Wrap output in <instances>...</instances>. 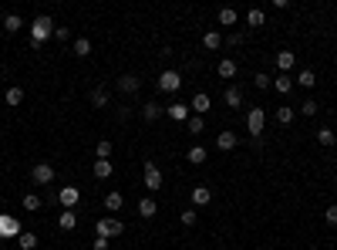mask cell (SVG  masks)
Instances as JSON below:
<instances>
[{"label": "cell", "instance_id": "obj_1", "mask_svg": "<svg viewBox=\"0 0 337 250\" xmlns=\"http://www.w3.org/2000/svg\"><path fill=\"white\" fill-rule=\"evenodd\" d=\"M54 37V21H51L48 14H40L34 17V24H31V48H44V41Z\"/></svg>", "mask_w": 337, "mask_h": 250}, {"label": "cell", "instance_id": "obj_2", "mask_svg": "<svg viewBox=\"0 0 337 250\" xmlns=\"http://www.w3.org/2000/svg\"><path fill=\"white\" fill-rule=\"evenodd\" d=\"M125 234V223L115 217H101L98 220V237H104V240H115V237Z\"/></svg>", "mask_w": 337, "mask_h": 250}, {"label": "cell", "instance_id": "obj_3", "mask_svg": "<svg viewBox=\"0 0 337 250\" xmlns=\"http://www.w3.org/2000/svg\"><path fill=\"white\" fill-rule=\"evenodd\" d=\"M31 179H34V186H48V183H54V166H51V162H34Z\"/></svg>", "mask_w": 337, "mask_h": 250}, {"label": "cell", "instance_id": "obj_4", "mask_svg": "<svg viewBox=\"0 0 337 250\" xmlns=\"http://www.w3.org/2000/svg\"><path fill=\"white\" fill-rule=\"evenodd\" d=\"M142 169H145V189H162L165 176H162L159 166H155V162H142Z\"/></svg>", "mask_w": 337, "mask_h": 250}, {"label": "cell", "instance_id": "obj_5", "mask_svg": "<svg viewBox=\"0 0 337 250\" xmlns=\"http://www.w3.org/2000/svg\"><path fill=\"white\" fill-rule=\"evenodd\" d=\"M155 85H159V91H179V88H182V74L168 68V71L159 74V81H155Z\"/></svg>", "mask_w": 337, "mask_h": 250}, {"label": "cell", "instance_id": "obj_6", "mask_svg": "<svg viewBox=\"0 0 337 250\" xmlns=\"http://www.w3.org/2000/svg\"><path fill=\"white\" fill-rule=\"evenodd\" d=\"M20 234H24L20 220H14V217L4 213V217H0V237H4V240H14V237H20Z\"/></svg>", "mask_w": 337, "mask_h": 250}, {"label": "cell", "instance_id": "obj_7", "mask_svg": "<svg viewBox=\"0 0 337 250\" xmlns=\"http://www.w3.org/2000/svg\"><path fill=\"white\" fill-rule=\"evenodd\" d=\"M263 125H266V112H263V108H249V112H246V129H249V136H260V132H263Z\"/></svg>", "mask_w": 337, "mask_h": 250}, {"label": "cell", "instance_id": "obj_8", "mask_svg": "<svg viewBox=\"0 0 337 250\" xmlns=\"http://www.w3.org/2000/svg\"><path fill=\"white\" fill-rule=\"evenodd\" d=\"M57 200H61V206H65V210H74V206L81 203V189H78V186H65V189L57 193Z\"/></svg>", "mask_w": 337, "mask_h": 250}, {"label": "cell", "instance_id": "obj_9", "mask_svg": "<svg viewBox=\"0 0 337 250\" xmlns=\"http://www.w3.org/2000/svg\"><path fill=\"white\" fill-rule=\"evenodd\" d=\"M236 142H240V136H233V132H219V136H216V149H219V152H233Z\"/></svg>", "mask_w": 337, "mask_h": 250}, {"label": "cell", "instance_id": "obj_10", "mask_svg": "<svg viewBox=\"0 0 337 250\" xmlns=\"http://www.w3.org/2000/svg\"><path fill=\"white\" fill-rule=\"evenodd\" d=\"M189 200H193V206H209V203H213V193H209L206 186H196L193 193H189Z\"/></svg>", "mask_w": 337, "mask_h": 250}, {"label": "cell", "instance_id": "obj_11", "mask_svg": "<svg viewBox=\"0 0 337 250\" xmlns=\"http://www.w3.org/2000/svg\"><path fill=\"white\" fill-rule=\"evenodd\" d=\"M202 48H206V51H219V48H223V34H219V31H206V34H202Z\"/></svg>", "mask_w": 337, "mask_h": 250}, {"label": "cell", "instance_id": "obj_12", "mask_svg": "<svg viewBox=\"0 0 337 250\" xmlns=\"http://www.w3.org/2000/svg\"><path fill=\"white\" fill-rule=\"evenodd\" d=\"M293 65H297V54H293V51H280V54H277V68H280V74H287Z\"/></svg>", "mask_w": 337, "mask_h": 250}, {"label": "cell", "instance_id": "obj_13", "mask_svg": "<svg viewBox=\"0 0 337 250\" xmlns=\"http://www.w3.org/2000/svg\"><path fill=\"white\" fill-rule=\"evenodd\" d=\"M155 213H159V206H155V200H149V196H142V200H138V217H142V220H152Z\"/></svg>", "mask_w": 337, "mask_h": 250}, {"label": "cell", "instance_id": "obj_14", "mask_svg": "<svg viewBox=\"0 0 337 250\" xmlns=\"http://www.w3.org/2000/svg\"><path fill=\"white\" fill-rule=\"evenodd\" d=\"M118 91L135 95V91H138V78H135V74H121V78H118Z\"/></svg>", "mask_w": 337, "mask_h": 250}, {"label": "cell", "instance_id": "obj_15", "mask_svg": "<svg viewBox=\"0 0 337 250\" xmlns=\"http://www.w3.org/2000/svg\"><path fill=\"white\" fill-rule=\"evenodd\" d=\"M216 74H219V78H226V81H229V78H236V61L223 57V61L216 65Z\"/></svg>", "mask_w": 337, "mask_h": 250}, {"label": "cell", "instance_id": "obj_16", "mask_svg": "<svg viewBox=\"0 0 337 250\" xmlns=\"http://www.w3.org/2000/svg\"><path fill=\"white\" fill-rule=\"evenodd\" d=\"M209 105H213V102H209L206 91H196V95H193V105H189V108H196V115H202V112H209Z\"/></svg>", "mask_w": 337, "mask_h": 250}, {"label": "cell", "instance_id": "obj_17", "mask_svg": "<svg viewBox=\"0 0 337 250\" xmlns=\"http://www.w3.org/2000/svg\"><path fill=\"white\" fill-rule=\"evenodd\" d=\"M104 206H108V210H112V213H118L121 206H125V196H121L118 189H112V193L104 196Z\"/></svg>", "mask_w": 337, "mask_h": 250}, {"label": "cell", "instance_id": "obj_18", "mask_svg": "<svg viewBox=\"0 0 337 250\" xmlns=\"http://www.w3.org/2000/svg\"><path fill=\"white\" fill-rule=\"evenodd\" d=\"M4 98H7V105H10V108H17L20 102H24V88H17V85H10V88L4 91Z\"/></svg>", "mask_w": 337, "mask_h": 250}, {"label": "cell", "instance_id": "obj_19", "mask_svg": "<svg viewBox=\"0 0 337 250\" xmlns=\"http://www.w3.org/2000/svg\"><path fill=\"white\" fill-rule=\"evenodd\" d=\"M223 102H226V105H229V108H240V105H243V91L236 88V85H233V88H226Z\"/></svg>", "mask_w": 337, "mask_h": 250}, {"label": "cell", "instance_id": "obj_20", "mask_svg": "<svg viewBox=\"0 0 337 250\" xmlns=\"http://www.w3.org/2000/svg\"><path fill=\"white\" fill-rule=\"evenodd\" d=\"M112 172H115V162H112V159H98V162H95V176H98V179H108Z\"/></svg>", "mask_w": 337, "mask_h": 250}, {"label": "cell", "instance_id": "obj_21", "mask_svg": "<svg viewBox=\"0 0 337 250\" xmlns=\"http://www.w3.org/2000/svg\"><path fill=\"white\" fill-rule=\"evenodd\" d=\"M168 119H176V122H189V105H182V102L168 105Z\"/></svg>", "mask_w": 337, "mask_h": 250}, {"label": "cell", "instance_id": "obj_22", "mask_svg": "<svg viewBox=\"0 0 337 250\" xmlns=\"http://www.w3.org/2000/svg\"><path fill=\"white\" fill-rule=\"evenodd\" d=\"M293 85H300V88H313V85H317V74H313L310 68H304V71L297 74V81H293Z\"/></svg>", "mask_w": 337, "mask_h": 250}, {"label": "cell", "instance_id": "obj_23", "mask_svg": "<svg viewBox=\"0 0 337 250\" xmlns=\"http://www.w3.org/2000/svg\"><path fill=\"white\" fill-rule=\"evenodd\" d=\"M159 115H162V105H159V102H149V105H142V119H145V122H155Z\"/></svg>", "mask_w": 337, "mask_h": 250}, {"label": "cell", "instance_id": "obj_24", "mask_svg": "<svg viewBox=\"0 0 337 250\" xmlns=\"http://www.w3.org/2000/svg\"><path fill=\"white\" fill-rule=\"evenodd\" d=\"M91 105H95V108H104V105H108V88H104V85L91 91Z\"/></svg>", "mask_w": 337, "mask_h": 250}, {"label": "cell", "instance_id": "obj_25", "mask_svg": "<svg viewBox=\"0 0 337 250\" xmlns=\"http://www.w3.org/2000/svg\"><path fill=\"white\" fill-rule=\"evenodd\" d=\"M17 247H20V250H34V247H37V237H34L31 230H24V234L17 237Z\"/></svg>", "mask_w": 337, "mask_h": 250}, {"label": "cell", "instance_id": "obj_26", "mask_svg": "<svg viewBox=\"0 0 337 250\" xmlns=\"http://www.w3.org/2000/svg\"><path fill=\"white\" fill-rule=\"evenodd\" d=\"M273 85H277V91H280V95L293 91V78H290V74H277V81H273Z\"/></svg>", "mask_w": 337, "mask_h": 250}, {"label": "cell", "instance_id": "obj_27", "mask_svg": "<svg viewBox=\"0 0 337 250\" xmlns=\"http://www.w3.org/2000/svg\"><path fill=\"white\" fill-rule=\"evenodd\" d=\"M185 159L196 162V166H199V162H206V145H193V149L185 152Z\"/></svg>", "mask_w": 337, "mask_h": 250}, {"label": "cell", "instance_id": "obj_28", "mask_svg": "<svg viewBox=\"0 0 337 250\" xmlns=\"http://www.w3.org/2000/svg\"><path fill=\"white\" fill-rule=\"evenodd\" d=\"M236 17H240V14H236L233 7H223V10H219V24H223V27H233Z\"/></svg>", "mask_w": 337, "mask_h": 250}, {"label": "cell", "instance_id": "obj_29", "mask_svg": "<svg viewBox=\"0 0 337 250\" xmlns=\"http://www.w3.org/2000/svg\"><path fill=\"white\" fill-rule=\"evenodd\" d=\"M4 27H7V34H14V31L24 27V21H20V14H7V17H4Z\"/></svg>", "mask_w": 337, "mask_h": 250}, {"label": "cell", "instance_id": "obj_30", "mask_svg": "<svg viewBox=\"0 0 337 250\" xmlns=\"http://www.w3.org/2000/svg\"><path fill=\"white\" fill-rule=\"evenodd\" d=\"M74 226H78V213L65 210V213H61V230H74Z\"/></svg>", "mask_w": 337, "mask_h": 250}, {"label": "cell", "instance_id": "obj_31", "mask_svg": "<svg viewBox=\"0 0 337 250\" xmlns=\"http://www.w3.org/2000/svg\"><path fill=\"white\" fill-rule=\"evenodd\" d=\"M74 54H78V57H88L91 54V41L88 37H78V41H74Z\"/></svg>", "mask_w": 337, "mask_h": 250}, {"label": "cell", "instance_id": "obj_32", "mask_svg": "<svg viewBox=\"0 0 337 250\" xmlns=\"http://www.w3.org/2000/svg\"><path fill=\"white\" fill-rule=\"evenodd\" d=\"M95 152H98V159H112V152H115V145H112V142H108V139H101V142H98V149H95Z\"/></svg>", "mask_w": 337, "mask_h": 250}, {"label": "cell", "instance_id": "obj_33", "mask_svg": "<svg viewBox=\"0 0 337 250\" xmlns=\"http://www.w3.org/2000/svg\"><path fill=\"white\" fill-rule=\"evenodd\" d=\"M20 203H24V210H27V213L40 210V196H37V193H27V196H24V200H20Z\"/></svg>", "mask_w": 337, "mask_h": 250}, {"label": "cell", "instance_id": "obj_34", "mask_svg": "<svg viewBox=\"0 0 337 250\" xmlns=\"http://www.w3.org/2000/svg\"><path fill=\"white\" fill-rule=\"evenodd\" d=\"M263 21H266L263 10H249V14H246V24L249 27H263Z\"/></svg>", "mask_w": 337, "mask_h": 250}, {"label": "cell", "instance_id": "obj_35", "mask_svg": "<svg viewBox=\"0 0 337 250\" xmlns=\"http://www.w3.org/2000/svg\"><path fill=\"white\" fill-rule=\"evenodd\" d=\"M277 122H280V125H290V122H293V108L280 105V108H277Z\"/></svg>", "mask_w": 337, "mask_h": 250}, {"label": "cell", "instance_id": "obj_36", "mask_svg": "<svg viewBox=\"0 0 337 250\" xmlns=\"http://www.w3.org/2000/svg\"><path fill=\"white\" fill-rule=\"evenodd\" d=\"M179 220H182V226H196V220H199V217H196V206L182 210V213H179Z\"/></svg>", "mask_w": 337, "mask_h": 250}, {"label": "cell", "instance_id": "obj_37", "mask_svg": "<svg viewBox=\"0 0 337 250\" xmlns=\"http://www.w3.org/2000/svg\"><path fill=\"white\" fill-rule=\"evenodd\" d=\"M202 129H206V122H202V115H189V132H193V136H199Z\"/></svg>", "mask_w": 337, "mask_h": 250}, {"label": "cell", "instance_id": "obj_38", "mask_svg": "<svg viewBox=\"0 0 337 250\" xmlns=\"http://www.w3.org/2000/svg\"><path fill=\"white\" fill-rule=\"evenodd\" d=\"M317 142H321V145H334V142H337V136H334L330 129H321V132H317Z\"/></svg>", "mask_w": 337, "mask_h": 250}, {"label": "cell", "instance_id": "obj_39", "mask_svg": "<svg viewBox=\"0 0 337 250\" xmlns=\"http://www.w3.org/2000/svg\"><path fill=\"white\" fill-rule=\"evenodd\" d=\"M253 85H257V88H270L273 85V78L266 71H260V74H253Z\"/></svg>", "mask_w": 337, "mask_h": 250}, {"label": "cell", "instance_id": "obj_40", "mask_svg": "<svg viewBox=\"0 0 337 250\" xmlns=\"http://www.w3.org/2000/svg\"><path fill=\"white\" fill-rule=\"evenodd\" d=\"M324 217H327V223H330V226H337V203H330Z\"/></svg>", "mask_w": 337, "mask_h": 250}, {"label": "cell", "instance_id": "obj_41", "mask_svg": "<svg viewBox=\"0 0 337 250\" xmlns=\"http://www.w3.org/2000/svg\"><path fill=\"white\" fill-rule=\"evenodd\" d=\"M112 247V240H104V237H95V243H91V250H108Z\"/></svg>", "mask_w": 337, "mask_h": 250}, {"label": "cell", "instance_id": "obj_42", "mask_svg": "<svg viewBox=\"0 0 337 250\" xmlns=\"http://www.w3.org/2000/svg\"><path fill=\"white\" fill-rule=\"evenodd\" d=\"M54 37L57 41H68V37H71V31H68V27H54Z\"/></svg>", "mask_w": 337, "mask_h": 250}, {"label": "cell", "instance_id": "obj_43", "mask_svg": "<svg viewBox=\"0 0 337 250\" xmlns=\"http://www.w3.org/2000/svg\"><path fill=\"white\" fill-rule=\"evenodd\" d=\"M304 115H317V102H304Z\"/></svg>", "mask_w": 337, "mask_h": 250}]
</instances>
